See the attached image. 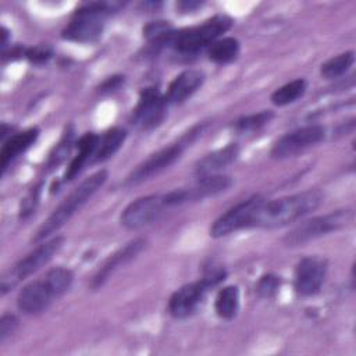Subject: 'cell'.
Returning a JSON list of instances; mask_svg holds the SVG:
<instances>
[{
	"mask_svg": "<svg viewBox=\"0 0 356 356\" xmlns=\"http://www.w3.org/2000/svg\"><path fill=\"white\" fill-rule=\"evenodd\" d=\"M323 199L324 195L316 189L271 200L260 196L252 211L249 228H277L295 222L318 209Z\"/></svg>",
	"mask_w": 356,
	"mask_h": 356,
	"instance_id": "6da1fadb",
	"label": "cell"
},
{
	"mask_svg": "<svg viewBox=\"0 0 356 356\" xmlns=\"http://www.w3.org/2000/svg\"><path fill=\"white\" fill-rule=\"evenodd\" d=\"M106 179V170H99L85 178L43 221V224L39 227L33 236V242H42L51 234L57 232L103 186Z\"/></svg>",
	"mask_w": 356,
	"mask_h": 356,
	"instance_id": "7a4b0ae2",
	"label": "cell"
},
{
	"mask_svg": "<svg viewBox=\"0 0 356 356\" xmlns=\"http://www.w3.org/2000/svg\"><path fill=\"white\" fill-rule=\"evenodd\" d=\"M121 4L96 1L81 6L72 15L71 21L63 29V39L76 43L96 42L104 28V19L113 14Z\"/></svg>",
	"mask_w": 356,
	"mask_h": 356,
	"instance_id": "3957f363",
	"label": "cell"
},
{
	"mask_svg": "<svg viewBox=\"0 0 356 356\" xmlns=\"http://www.w3.org/2000/svg\"><path fill=\"white\" fill-rule=\"evenodd\" d=\"M204 127V122L196 124L188 132H185L177 142L170 143L168 146L150 154L145 161H142L139 165H136L135 170L131 171V174L125 178V185L134 186L142 184L143 181L152 178L153 175H157L163 170L172 165L182 156L185 149L191 146V143H193L195 139L203 132Z\"/></svg>",
	"mask_w": 356,
	"mask_h": 356,
	"instance_id": "277c9868",
	"label": "cell"
},
{
	"mask_svg": "<svg viewBox=\"0 0 356 356\" xmlns=\"http://www.w3.org/2000/svg\"><path fill=\"white\" fill-rule=\"evenodd\" d=\"M232 25L231 17L217 14L200 25L181 31H172L168 39V46L182 54H193L209 47L214 40L220 39Z\"/></svg>",
	"mask_w": 356,
	"mask_h": 356,
	"instance_id": "5b68a950",
	"label": "cell"
},
{
	"mask_svg": "<svg viewBox=\"0 0 356 356\" xmlns=\"http://www.w3.org/2000/svg\"><path fill=\"white\" fill-rule=\"evenodd\" d=\"M355 213L352 210H335L327 214L312 217L302 221L292 231L284 236L286 246H298L331 232L339 231L348 227L353 221Z\"/></svg>",
	"mask_w": 356,
	"mask_h": 356,
	"instance_id": "8992f818",
	"label": "cell"
},
{
	"mask_svg": "<svg viewBox=\"0 0 356 356\" xmlns=\"http://www.w3.org/2000/svg\"><path fill=\"white\" fill-rule=\"evenodd\" d=\"M64 243L63 236H54L44 241L36 249H33L24 259L17 261L11 268H8L1 277V295L11 291L21 281H24L31 274L36 273L39 268L44 267L53 256L61 249Z\"/></svg>",
	"mask_w": 356,
	"mask_h": 356,
	"instance_id": "52a82bcc",
	"label": "cell"
},
{
	"mask_svg": "<svg viewBox=\"0 0 356 356\" xmlns=\"http://www.w3.org/2000/svg\"><path fill=\"white\" fill-rule=\"evenodd\" d=\"M167 107L165 96L156 86H147L140 90L138 104L132 113V124L142 131H150L164 121Z\"/></svg>",
	"mask_w": 356,
	"mask_h": 356,
	"instance_id": "ba28073f",
	"label": "cell"
},
{
	"mask_svg": "<svg viewBox=\"0 0 356 356\" xmlns=\"http://www.w3.org/2000/svg\"><path fill=\"white\" fill-rule=\"evenodd\" d=\"M165 209H170L165 195H147L131 202L121 213V224L127 229H139L157 220Z\"/></svg>",
	"mask_w": 356,
	"mask_h": 356,
	"instance_id": "9c48e42d",
	"label": "cell"
},
{
	"mask_svg": "<svg viewBox=\"0 0 356 356\" xmlns=\"http://www.w3.org/2000/svg\"><path fill=\"white\" fill-rule=\"evenodd\" d=\"M325 136V129L323 125H306L286 132L280 139H277L271 147L273 159H286L291 157L310 146L317 145Z\"/></svg>",
	"mask_w": 356,
	"mask_h": 356,
	"instance_id": "30bf717a",
	"label": "cell"
},
{
	"mask_svg": "<svg viewBox=\"0 0 356 356\" xmlns=\"http://www.w3.org/2000/svg\"><path fill=\"white\" fill-rule=\"evenodd\" d=\"M328 261L324 257L307 256L298 261L293 273V288L300 296L316 295L325 280Z\"/></svg>",
	"mask_w": 356,
	"mask_h": 356,
	"instance_id": "8fae6325",
	"label": "cell"
},
{
	"mask_svg": "<svg viewBox=\"0 0 356 356\" xmlns=\"http://www.w3.org/2000/svg\"><path fill=\"white\" fill-rule=\"evenodd\" d=\"M210 286L203 281L182 285L168 300V313L174 318H186L192 316L203 303Z\"/></svg>",
	"mask_w": 356,
	"mask_h": 356,
	"instance_id": "7c38bea8",
	"label": "cell"
},
{
	"mask_svg": "<svg viewBox=\"0 0 356 356\" xmlns=\"http://www.w3.org/2000/svg\"><path fill=\"white\" fill-rule=\"evenodd\" d=\"M260 195H254L241 203L235 204L224 214H221L210 227V235L213 238H222L232 232H236L243 228H249L252 211L259 200Z\"/></svg>",
	"mask_w": 356,
	"mask_h": 356,
	"instance_id": "4fadbf2b",
	"label": "cell"
},
{
	"mask_svg": "<svg viewBox=\"0 0 356 356\" xmlns=\"http://www.w3.org/2000/svg\"><path fill=\"white\" fill-rule=\"evenodd\" d=\"M146 241L143 238H136L131 242H128L124 248L114 252L97 270V273L93 275L90 281V288L97 289L100 288L117 270L127 266L129 261H132L145 248Z\"/></svg>",
	"mask_w": 356,
	"mask_h": 356,
	"instance_id": "5bb4252c",
	"label": "cell"
},
{
	"mask_svg": "<svg viewBox=\"0 0 356 356\" xmlns=\"http://www.w3.org/2000/svg\"><path fill=\"white\" fill-rule=\"evenodd\" d=\"M232 185V178L228 175L221 174H213V175H204L199 177V179L188 186V188H179L177 189L179 204L200 200L209 196H214L217 193H221L227 191Z\"/></svg>",
	"mask_w": 356,
	"mask_h": 356,
	"instance_id": "9a60e30c",
	"label": "cell"
},
{
	"mask_svg": "<svg viewBox=\"0 0 356 356\" xmlns=\"http://www.w3.org/2000/svg\"><path fill=\"white\" fill-rule=\"evenodd\" d=\"M54 299L44 278L35 280L22 286L17 296V306L25 314H36L43 312Z\"/></svg>",
	"mask_w": 356,
	"mask_h": 356,
	"instance_id": "2e32d148",
	"label": "cell"
},
{
	"mask_svg": "<svg viewBox=\"0 0 356 356\" xmlns=\"http://www.w3.org/2000/svg\"><path fill=\"white\" fill-rule=\"evenodd\" d=\"M204 82V74L199 70H185L168 85L165 100L168 104H178L191 97Z\"/></svg>",
	"mask_w": 356,
	"mask_h": 356,
	"instance_id": "e0dca14e",
	"label": "cell"
},
{
	"mask_svg": "<svg viewBox=\"0 0 356 356\" xmlns=\"http://www.w3.org/2000/svg\"><path fill=\"white\" fill-rule=\"evenodd\" d=\"M39 138V129L36 127L28 128L22 132H17L11 135L7 140H4L1 150H0V165L1 172L4 174L6 170L11 165V163L25 153Z\"/></svg>",
	"mask_w": 356,
	"mask_h": 356,
	"instance_id": "ac0fdd59",
	"label": "cell"
},
{
	"mask_svg": "<svg viewBox=\"0 0 356 356\" xmlns=\"http://www.w3.org/2000/svg\"><path fill=\"white\" fill-rule=\"evenodd\" d=\"M239 156V146L236 143H229L221 149H217L203 159H200L195 165V172L197 177L213 175L232 164Z\"/></svg>",
	"mask_w": 356,
	"mask_h": 356,
	"instance_id": "d6986e66",
	"label": "cell"
},
{
	"mask_svg": "<svg viewBox=\"0 0 356 356\" xmlns=\"http://www.w3.org/2000/svg\"><path fill=\"white\" fill-rule=\"evenodd\" d=\"M99 139L100 136L93 134V132H86L83 134L76 142H75V146H76V154L74 156V159L71 160L70 165L67 167L65 170V174H64V182L67 181H72L81 171L82 168L85 167V164L93 159V154L97 149V145H99Z\"/></svg>",
	"mask_w": 356,
	"mask_h": 356,
	"instance_id": "ffe728a7",
	"label": "cell"
},
{
	"mask_svg": "<svg viewBox=\"0 0 356 356\" xmlns=\"http://www.w3.org/2000/svg\"><path fill=\"white\" fill-rule=\"evenodd\" d=\"M125 139H127V131L122 128L114 127V128L106 131L103 134V136H100V139H99V145L93 154L92 163H100V161H104V160L113 157L120 150V147L124 145Z\"/></svg>",
	"mask_w": 356,
	"mask_h": 356,
	"instance_id": "44dd1931",
	"label": "cell"
},
{
	"mask_svg": "<svg viewBox=\"0 0 356 356\" xmlns=\"http://www.w3.org/2000/svg\"><path fill=\"white\" fill-rule=\"evenodd\" d=\"M214 310L222 320H232L239 310V288L227 285L217 292L214 299Z\"/></svg>",
	"mask_w": 356,
	"mask_h": 356,
	"instance_id": "7402d4cb",
	"label": "cell"
},
{
	"mask_svg": "<svg viewBox=\"0 0 356 356\" xmlns=\"http://www.w3.org/2000/svg\"><path fill=\"white\" fill-rule=\"evenodd\" d=\"M241 51V43L236 38L225 36L214 40L209 49V58L216 64H228L234 61Z\"/></svg>",
	"mask_w": 356,
	"mask_h": 356,
	"instance_id": "603a6c76",
	"label": "cell"
},
{
	"mask_svg": "<svg viewBox=\"0 0 356 356\" xmlns=\"http://www.w3.org/2000/svg\"><path fill=\"white\" fill-rule=\"evenodd\" d=\"M306 89H307V82L303 78H296L280 86L278 89H275L271 93L270 100L274 106L282 107L299 100L305 95Z\"/></svg>",
	"mask_w": 356,
	"mask_h": 356,
	"instance_id": "cb8c5ba5",
	"label": "cell"
},
{
	"mask_svg": "<svg viewBox=\"0 0 356 356\" xmlns=\"http://www.w3.org/2000/svg\"><path fill=\"white\" fill-rule=\"evenodd\" d=\"M355 61V53L353 51H345L335 57H331L325 63L321 64L320 74L325 79H335L341 75H343Z\"/></svg>",
	"mask_w": 356,
	"mask_h": 356,
	"instance_id": "d4e9b609",
	"label": "cell"
},
{
	"mask_svg": "<svg viewBox=\"0 0 356 356\" xmlns=\"http://www.w3.org/2000/svg\"><path fill=\"white\" fill-rule=\"evenodd\" d=\"M47 286L50 288L54 298L61 296L64 292H67L74 281V274L71 270L64 267H56L46 273L43 277Z\"/></svg>",
	"mask_w": 356,
	"mask_h": 356,
	"instance_id": "484cf974",
	"label": "cell"
},
{
	"mask_svg": "<svg viewBox=\"0 0 356 356\" xmlns=\"http://www.w3.org/2000/svg\"><path fill=\"white\" fill-rule=\"evenodd\" d=\"M273 118V113L270 110H263L256 114H249L238 118L235 121V129L239 134H253L267 125Z\"/></svg>",
	"mask_w": 356,
	"mask_h": 356,
	"instance_id": "4316f807",
	"label": "cell"
},
{
	"mask_svg": "<svg viewBox=\"0 0 356 356\" xmlns=\"http://www.w3.org/2000/svg\"><path fill=\"white\" fill-rule=\"evenodd\" d=\"M74 131L71 127L67 128V131L64 132L63 138L60 139V142L54 146V149L51 150V153L49 154V159H47V163H46V167L49 170L60 165L70 154L71 152V147H72V143H74Z\"/></svg>",
	"mask_w": 356,
	"mask_h": 356,
	"instance_id": "83f0119b",
	"label": "cell"
},
{
	"mask_svg": "<svg viewBox=\"0 0 356 356\" xmlns=\"http://www.w3.org/2000/svg\"><path fill=\"white\" fill-rule=\"evenodd\" d=\"M281 286V278L274 274H266L260 277V280L256 284V292L260 298L270 299L275 296V293L280 291Z\"/></svg>",
	"mask_w": 356,
	"mask_h": 356,
	"instance_id": "f1b7e54d",
	"label": "cell"
},
{
	"mask_svg": "<svg viewBox=\"0 0 356 356\" xmlns=\"http://www.w3.org/2000/svg\"><path fill=\"white\" fill-rule=\"evenodd\" d=\"M40 193H42V184H38L26 193V196L22 199L19 206V218H28L32 213H35L39 204Z\"/></svg>",
	"mask_w": 356,
	"mask_h": 356,
	"instance_id": "f546056e",
	"label": "cell"
},
{
	"mask_svg": "<svg viewBox=\"0 0 356 356\" xmlns=\"http://www.w3.org/2000/svg\"><path fill=\"white\" fill-rule=\"evenodd\" d=\"M53 56V49L49 44H36L25 50V57L36 65L46 64Z\"/></svg>",
	"mask_w": 356,
	"mask_h": 356,
	"instance_id": "4dcf8cb0",
	"label": "cell"
},
{
	"mask_svg": "<svg viewBox=\"0 0 356 356\" xmlns=\"http://www.w3.org/2000/svg\"><path fill=\"white\" fill-rule=\"evenodd\" d=\"M18 325V318L14 314H3L0 320V342H4Z\"/></svg>",
	"mask_w": 356,
	"mask_h": 356,
	"instance_id": "1f68e13d",
	"label": "cell"
},
{
	"mask_svg": "<svg viewBox=\"0 0 356 356\" xmlns=\"http://www.w3.org/2000/svg\"><path fill=\"white\" fill-rule=\"evenodd\" d=\"M122 83H124V76H122V75H113V76H108V78L99 86V92H100V93H111V92L120 89Z\"/></svg>",
	"mask_w": 356,
	"mask_h": 356,
	"instance_id": "d6a6232c",
	"label": "cell"
},
{
	"mask_svg": "<svg viewBox=\"0 0 356 356\" xmlns=\"http://www.w3.org/2000/svg\"><path fill=\"white\" fill-rule=\"evenodd\" d=\"M203 4V1H193V0H186V1H178L177 3V8L181 11H193L196 8H199Z\"/></svg>",
	"mask_w": 356,
	"mask_h": 356,
	"instance_id": "836d02e7",
	"label": "cell"
}]
</instances>
